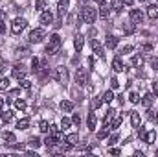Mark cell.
Here are the masks:
<instances>
[{"instance_id": "cell-1", "label": "cell", "mask_w": 158, "mask_h": 157, "mask_svg": "<svg viewBox=\"0 0 158 157\" xmlns=\"http://www.w3.org/2000/svg\"><path fill=\"white\" fill-rule=\"evenodd\" d=\"M59 48H61V37L57 35V34H53L52 37H50V43L46 44V54L48 56H53V54H57L59 52Z\"/></svg>"}, {"instance_id": "cell-2", "label": "cell", "mask_w": 158, "mask_h": 157, "mask_svg": "<svg viewBox=\"0 0 158 157\" xmlns=\"http://www.w3.org/2000/svg\"><path fill=\"white\" fill-rule=\"evenodd\" d=\"M81 19H83L86 24H94L96 19H98V13H96V9H92L90 6H83V9H81Z\"/></svg>"}, {"instance_id": "cell-3", "label": "cell", "mask_w": 158, "mask_h": 157, "mask_svg": "<svg viewBox=\"0 0 158 157\" xmlns=\"http://www.w3.org/2000/svg\"><path fill=\"white\" fill-rule=\"evenodd\" d=\"M52 78L55 79V81H59V83H66L68 81V70L64 69V67H57L55 70H53V74H52Z\"/></svg>"}, {"instance_id": "cell-4", "label": "cell", "mask_w": 158, "mask_h": 157, "mask_svg": "<svg viewBox=\"0 0 158 157\" xmlns=\"http://www.w3.org/2000/svg\"><path fill=\"white\" fill-rule=\"evenodd\" d=\"M28 26V20L26 19H20V17H17L13 22H11V32L15 34V35H19V34H22V30Z\"/></svg>"}, {"instance_id": "cell-5", "label": "cell", "mask_w": 158, "mask_h": 157, "mask_svg": "<svg viewBox=\"0 0 158 157\" xmlns=\"http://www.w3.org/2000/svg\"><path fill=\"white\" fill-rule=\"evenodd\" d=\"M26 67L22 65V63H17V65H13V69H11V74H13V78L17 79H24L26 78Z\"/></svg>"}, {"instance_id": "cell-6", "label": "cell", "mask_w": 158, "mask_h": 157, "mask_svg": "<svg viewBox=\"0 0 158 157\" xmlns=\"http://www.w3.org/2000/svg\"><path fill=\"white\" fill-rule=\"evenodd\" d=\"M44 37H46V32H44L42 28H35V30L30 34V43H35V44H37V43H40Z\"/></svg>"}, {"instance_id": "cell-7", "label": "cell", "mask_w": 158, "mask_h": 157, "mask_svg": "<svg viewBox=\"0 0 158 157\" xmlns=\"http://www.w3.org/2000/svg\"><path fill=\"white\" fill-rule=\"evenodd\" d=\"M129 17H131V22H134V24H142L143 22V13L140 9H131Z\"/></svg>"}, {"instance_id": "cell-8", "label": "cell", "mask_w": 158, "mask_h": 157, "mask_svg": "<svg viewBox=\"0 0 158 157\" xmlns=\"http://www.w3.org/2000/svg\"><path fill=\"white\" fill-rule=\"evenodd\" d=\"M40 24H44V26H50L52 22H53V15H52V11H42L39 17Z\"/></svg>"}, {"instance_id": "cell-9", "label": "cell", "mask_w": 158, "mask_h": 157, "mask_svg": "<svg viewBox=\"0 0 158 157\" xmlns=\"http://www.w3.org/2000/svg\"><path fill=\"white\" fill-rule=\"evenodd\" d=\"M92 50H94V54L98 56V57H105V52H103V46L99 44V41L98 39H92Z\"/></svg>"}, {"instance_id": "cell-10", "label": "cell", "mask_w": 158, "mask_h": 157, "mask_svg": "<svg viewBox=\"0 0 158 157\" xmlns=\"http://www.w3.org/2000/svg\"><path fill=\"white\" fill-rule=\"evenodd\" d=\"M68 7H70V0H59V4H57L59 17H64V13L68 11Z\"/></svg>"}, {"instance_id": "cell-11", "label": "cell", "mask_w": 158, "mask_h": 157, "mask_svg": "<svg viewBox=\"0 0 158 157\" xmlns=\"http://www.w3.org/2000/svg\"><path fill=\"white\" fill-rule=\"evenodd\" d=\"M76 81H77L79 87H85V85H86V74H85L83 69H77V72H76Z\"/></svg>"}, {"instance_id": "cell-12", "label": "cell", "mask_w": 158, "mask_h": 157, "mask_svg": "<svg viewBox=\"0 0 158 157\" xmlns=\"http://www.w3.org/2000/svg\"><path fill=\"white\" fill-rule=\"evenodd\" d=\"M123 69H125V67H123L121 57H119V56H116V57L112 59V70H114V72H123Z\"/></svg>"}, {"instance_id": "cell-13", "label": "cell", "mask_w": 158, "mask_h": 157, "mask_svg": "<svg viewBox=\"0 0 158 157\" xmlns=\"http://www.w3.org/2000/svg\"><path fill=\"white\" fill-rule=\"evenodd\" d=\"M59 107H61V111H64V113H72V111H74V102L63 100V102L59 104Z\"/></svg>"}, {"instance_id": "cell-14", "label": "cell", "mask_w": 158, "mask_h": 157, "mask_svg": "<svg viewBox=\"0 0 158 157\" xmlns=\"http://www.w3.org/2000/svg\"><path fill=\"white\" fill-rule=\"evenodd\" d=\"M131 124H132V128H140V124H142V117L136 111H131Z\"/></svg>"}, {"instance_id": "cell-15", "label": "cell", "mask_w": 158, "mask_h": 157, "mask_svg": "<svg viewBox=\"0 0 158 157\" xmlns=\"http://www.w3.org/2000/svg\"><path fill=\"white\" fill-rule=\"evenodd\" d=\"M2 137H4V141H6L7 144H11V146L17 142V137H15V133H11V131H4V135H2Z\"/></svg>"}, {"instance_id": "cell-16", "label": "cell", "mask_w": 158, "mask_h": 157, "mask_svg": "<svg viewBox=\"0 0 158 157\" xmlns=\"http://www.w3.org/2000/svg\"><path fill=\"white\" fill-rule=\"evenodd\" d=\"M107 48H110V50H114L116 46H118V37L116 35H107Z\"/></svg>"}, {"instance_id": "cell-17", "label": "cell", "mask_w": 158, "mask_h": 157, "mask_svg": "<svg viewBox=\"0 0 158 157\" xmlns=\"http://www.w3.org/2000/svg\"><path fill=\"white\" fill-rule=\"evenodd\" d=\"M70 146H76V144H79V135L77 133H70V135H66V139H64Z\"/></svg>"}, {"instance_id": "cell-18", "label": "cell", "mask_w": 158, "mask_h": 157, "mask_svg": "<svg viewBox=\"0 0 158 157\" xmlns=\"http://www.w3.org/2000/svg\"><path fill=\"white\" fill-rule=\"evenodd\" d=\"M109 13H110V11H109V6L103 2V4H101V7H99V19L107 20V19H109Z\"/></svg>"}, {"instance_id": "cell-19", "label": "cell", "mask_w": 158, "mask_h": 157, "mask_svg": "<svg viewBox=\"0 0 158 157\" xmlns=\"http://www.w3.org/2000/svg\"><path fill=\"white\" fill-rule=\"evenodd\" d=\"M15 54H17V57H28L30 56V48L28 46H19L15 50Z\"/></svg>"}, {"instance_id": "cell-20", "label": "cell", "mask_w": 158, "mask_h": 157, "mask_svg": "<svg viewBox=\"0 0 158 157\" xmlns=\"http://www.w3.org/2000/svg\"><path fill=\"white\" fill-rule=\"evenodd\" d=\"M57 142H59V141H57L53 135H48V137L44 139V144H46V148H48V150H50V148H53V146H57Z\"/></svg>"}, {"instance_id": "cell-21", "label": "cell", "mask_w": 158, "mask_h": 157, "mask_svg": "<svg viewBox=\"0 0 158 157\" xmlns=\"http://www.w3.org/2000/svg\"><path fill=\"white\" fill-rule=\"evenodd\" d=\"M153 100H155V94H153V92H147V94H145V96L142 98V104H143L145 107H151Z\"/></svg>"}, {"instance_id": "cell-22", "label": "cell", "mask_w": 158, "mask_h": 157, "mask_svg": "<svg viewBox=\"0 0 158 157\" xmlns=\"http://www.w3.org/2000/svg\"><path fill=\"white\" fill-rule=\"evenodd\" d=\"M83 44H85V37H83L81 34H79V35H76V39H74V46H76V50H77V52H81Z\"/></svg>"}, {"instance_id": "cell-23", "label": "cell", "mask_w": 158, "mask_h": 157, "mask_svg": "<svg viewBox=\"0 0 158 157\" xmlns=\"http://www.w3.org/2000/svg\"><path fill=\"white\" fill-rule=\"evenodd\" d=\"M96 122H98V120H96L94 111H90V113H88V129H90V131H94V129H96Z\"/></svg>"}, {"instance_id": "cell-24", "label": "cell", "mask_w": 158, "mask_h": 157, "mask_svg": "<svg viewBox=\"0 0 158 157\" xmlns=\"http://www.w3.org/2000/svg\"><path fill=\"white\" fill-rule=\"evenodd\" d=\"M147 15H149V19H158V6H149Z\"/></svg>"}, {"instance_id": "cell-25", "label": "cell", "mask_w": 158, "mask_h": 157, "mask_svg": "<svg viewBox=\"0 0 158 157\" xmlns=\"http://www.w3.org/2000/svg\"><path fill=\"white\" fill-rule=\"evenodd\" d=\"M131 63H132V67H136V69H140V67L143 65V57H142V56H134V57L131 59Z\"/></svg>"}, {"instance_id": "cell-26", "label": "cell", "mask_w": 158, "mask_h": 157, "mask_svg": "<svg viewBox=\"0 0 158 157\" xmlns=\"http://www.w3.org/2000/svg\"><path fill=\"white\" fill-rule=\"evenodd\" d=\"M17 128H19V129H28V128H30V118H20V120L17 122Z\"/></svg>"}, {"instance_id": "cell-27", "label": "cell", "mask_w": 158, "mask_h": 157, "mask_svg": "<svg viewBox=\"0 0 158 157\" xmlns=\"http://www.w3.org/2000/svg\"><path fill=\"white\" fill-rule=\"evenodd\" d=\"M116 13H119L121 9H123V0H112V6H110Z\"/></svg>"}, {"instance_id": "cell-28", "label": "cell", "mask_w": 158, "mask_h": 157, "mask_svg": "<svg viewBox=\"0 0 158 157\" xmlns=\"http://www.w3.org/2000/svg\"><path fill=\"white\" fill-rule=\"evenodd\" d=\"M28 142H30V146H31V148H35V150L40 148V144H42V142L39 141V137H30V141H28Z\"/></svg>"}, {"instance_id": "cell-29", "label": "cell", "mask_w": 158, "mask_h": 157, "mask_svg": "<svg viewBox=\"0 0 158 157\" xmlns=\"http://www.w3.org/2000/svg\"><path fill=\"white\" fill-rule=\"evenodd\" d=\"M101 98H103V102H107V104H110V102L114 100V92H112V91H107V92H105V94H103Z\"/></svg>"}, {"instance_id": "cell-30", "label": "cell", "mask_w": 158, "mask_h": 157, "mask_svg": "<svg viewBox=\"0 0 158 157\" xmlns=\"http://www.w3.org/2000/svg\"><path fill=\"white\" fill-rule=\"evenodd\" d=\"M4 19H6V13H4V11H0V35H4V34H6V24H4Z\"/></svg>"}, {"instance_id": "cell-31", "label": "cell", "mask_w": 158, "mask_h": 157, "mask_svg": "<svg viewBox=\"0 0 158 157\" xmlns=\"http://www.w3.org/2000/svg\"><path fill=\"white\" fill-rule=\"evenodd\" d=\"M155 139H156V133H155V131H149V133L145 135V142H147V144H153Z\"/></svg>"}, {"instance_id": "cell-32", "label": "cell", "mask_w": 158, "mask_h": 157, "mask_svg": "<svg viewBox=\"0 0 158 157\" xmlns=\"http://www.w3.org/2000/svg\"><path fill=\"white\" fill-rule=\"evenodd\" d=\"M119 124H121V117H118V118H114L110 124H109V129H118L119 128Z\"/></svg>"}, {"instance_id": "cell-33", "label": "cell", "mask_w": 158, "mask_h": 157, "mask_svg": "<svg viewBox=\"0 0 158 157\" xmlns=\"http://www.w3.org/2000/svg\"><path fill=\"white\" fill-rule=\"evenodd\" d=\"M123 32H125V34H132V32H134V22H127V24H123Z\"/></svg>"}, {"instance_id": "cell-34", "label": "cell", "mask_w": 158, "mask_h": 157, "mask_svg": "<svg viewBox=\"0 0 158 157\" xmlns=\"http://www.w3.org/2000/svg\"><path fill=\"white\" fill-rule=\"evenodd\" d=\"M2 120L4 122H11L13 120V111H4L2 113Z\"/></svg>"}, {"instance_id": "cell-35", "label": "cell", "mask_w": 158, "mask_h": 157, "mask_svg": "<svg viewBox=\"0 0 158 157\" xmlns=\"http://www.w3.org/2000/svg\"><path fill=\"white\" fill-rule=\"evenodd\" d=\"M70 126H72V120H70V118H63V120H61V128H63V129H68V128H70Z\"/></svg>"}, {"instance_id": "cell-36", "label": "cell", "mask_w": 158, "mask_h": 157, "mask_svg": "<svg viewBox=\"0 0 158 157\" xmlns=\"http://www.w3.org/2000/svg\"><path fill=\"white\" fill-rule=\"evenodd\" d=\"M6 89H9V79L2 78L0 79V91H6Z\"/></svg>"}, {"instance_id": "cell-37", "label": "cell", "mask_w": 158, "mask_h": 157, "mask_svg": "<svg viewBox=\"0 0 158 157\" xmlns=\"http://www.w3.org/2000/svg\"><path fill=\"white\" fill-rule=\"evenodd\" d=\"M39 129L42 131V133H46V131L50 129V126H48V122H46V120H40V122H39Z\"/></svg>"}, {"instance_id": "cell-38", "label": "cell", "mask_w": 158, "mask_h": 157, "mask_svg": "<svg viewBox=\"0 0 158 157\" xmlns=\"http://www.w3.org/2000/svg\"><path fill=\"white\" fill-rule=\"evenodd\" d=\"M39 59H37V57H33V59H31V70H33V72H39Z\"/></svg>"}, {"instance_id": "cell-39", "label": "cell", "mask_w": 158, "mask_h": 157, "mask_svg": "<svg viewBox=\"0 0 158 157\" xmlns=\"http://www.w3.org/2000/svg\"><path fill=\"white\" fill-rule=\"evenodd\" d=\"M140 48H142V52H153V44L151 43H143Z\"/></svg>"}, {"instance_id": "cell-40", "label": "cell", "mask_w": 158, "mask_h": 157, "mask_svg": "<svg viewBox=\"0 0 158 157\" xmlns=\"http://www.w3.org/2000/svg\"><path fill=\"white\" fill-rule=\"evenodd\" d=\"M107 137H109V128H107V129H101V131L98 133V139H99V141H103V139H107Z\"/></svg>"}, {"instance_id": "cell-41", "label": "cell", "mask_w": 158, "mask_h": 157, "mask_svg": "<svg viewBox=\"0 0 158 157\" xmlns=\"http://www.w3.org/2000/svg\"><path fill=\"white\" fill-rule=\"evenodd\" d=\"M129 100H131L132 104H138V102H140V96H138L136 92H131V94H129Z\"/></svg>"}, {"instance_id": "cell-42", "label": "cell", "mask_w": 158, "mask_h": 157, "mask_svg": "<svg viewBox=\"0 0 158 157\" xmlns=\"http://www.w3.org/2000/svg\"><path fill=\"white\" fill-rule=\"evenodd\" d=\"M101 104H103V98H94V102H92V109H98Z\"/></svg>"}, {"instance_id": "cell-43", "label": "cell", "mask_w": 158, "mask_h": 157, "mask_svg": "<svg viewBox=\"0 0 158 157\" xmlns=\"http://www.w3.org/2000/svg\"><path fill=\"white\" fill-rule=\"evenodd\" d=\"M15 105H17V109H20V111H24V109H26V102H24V100H17V102H15Z\"/></svg>"}, {"instance_id": "cell-44", "label": "cell", "mask_w": 158, "mask_h": 157, "mask_svg": "<svg viewBox=\"0 0 158 157\" xmlns=\"http://www.w3.org/2000/svg\"><path fill=\"white\" fill-rule=\"evenodd\" d=\"M145 135H147V131H145L143 128H140V129H138V137H140V141L145 142Z\"/></svg>"}, {"instance_id": "cell-45", "label": "cell", "mask_w": 158, "mask_h": 157, "mask_svg": "<svg viewBox=\"0 0 158 157\" xmlns=\"http://www.w3.org/2000/svg\"><path fill=\"white\" fill-rule=\"evenodd\" d=\"M44 6H46V0H35V7L37 9H44Z\"/></svg>"}, {"instance_id": "cell-46", "label": "cell", "mask_w": 158, "mask_h": 157, "mask_svg": "<svg viewBox=\"0 0 158 157\" xmlns=\"http://www.w3.org/2000/svg\"><path fill=\"white\" fill-rule=\"evenodd\" d=\"M118 87H119L118 78H110V89H118Z\"/></svg>"}, {"instance_id": "cell-47", "label": "cell", "mask_w": 158, "mask_h": 157, "mask_svg": "<svg viewBox=\"0 0 158 157\" xmlns=\"http://www.w3.org/2000/svg\"><path fill=\"white\" fill-rule=\"evenodd\" d=\"M118 133H116V135H112V137H110V139H109V146H112V144H116V142H118Z\"/></svg>"}, {"instance_id": "cell-48", "label": "cell", "mask_w": 158, "mask_h": 157, "mask_svg": "<svg viewBox=\"0 0 158 157\" xmlns=\"http://www.w3.org/2000/svg\"><path fill=\"white\" fill-rule=\"evenodd\" d=\"M151 69L153 70H158V57H153L151 59Z\"/></svg>"}, {"instance_id": "cell-49", "label": "cell", "mask_w": 158, "mask_h": 157, "mask_svg": "<svg viewBox=\"0 0 158 157\" xmlns=\"http://www.w3.org/2000/svg\"><path fill=\"white\" fill-rule=\"evenodd\" d=\"M72 124H76V126H79V124H81V117H79L77 113L72 117Z\"/></svg>"}, {"instance_id": "cell-50", "label": "cell", "mask_w": 158, "mask_h": 157, "mask_svg": "<svg viewBox=\"0 0 158 157\" xmlns=\"http://www.w3.org/2000/svg\"><path fill=\"white\" fill-rule=\"evenodd\" d=\"M147 118H149V120H156V113H155L153 109H149V111H147Z\"/></svg>"}, {"instance_id": "cell-51", "label": "cell", "mask_w": 158, "mask_h": 157, "mask_svg": "<svg viewBox=\"0 0 158 157\" xmlns=\"http://www.w3.org/2000/svg\"><path fill=\"white\" fill-rule=\"evenodd\" d=\"M153 94L155 98H158V81H153Z\"/></svg>"}, {"instance_id": "cell-52", "label": "cell", "mask_w": 158, "mask_h": 157, "mask_svg": "<svg viewBox=\"0 0 158 157\" xmlns=\"http://www.w3.org/2000/svg\"><path fill=\"white\" fill-rule=\"evenodd\" d=\"M132 50H134V46H132V44H127V46L123 48V54H129V52H132Z\"/></svg>"}, {"instance_id": "cell-53", "label": "cell", "mask_w": 158, "mask_h": 157, "mask_svg": "<svg viewBox=\"0 0 158 157\" xmlns=\"http://www.w3.org/2000/svg\"><path fill=\"white\" fill-rule=\"evenodd\" d=\"M20 83H22V87H24V89H30V87H31V81H28V79H22Z\"/></svg>"}, {"instance_id": "cell-54", "label": "cell", "mask_w": 158, "mask_h": 157, "mask_svg": "<svg viewBox=\"0 0 158 157\" xmlns=\"http://www.w3.org/2000/svg\"><path fill=\"white\" fill-rule=\"evenodd\" d=\"M109 152H110V154H112V155H119V150H118V148H110V150H109Z\"/></svg>"}, {"instance_id": "cell-55", "label": "cell", "mask_w": 158, "mask_h": 157, "mask_svg": "<svg viewBox=\"0 0 158 157\" xmlns=\"http://www.w3.org/2000/svg\"><path fill=\"white\" fill-rule=\"evenodd\" d=\"M19 92H20V89H13V91H11V92H9V94H11V96H17V94H19Z\"/></svg>"}, {"instance_id": "cell-56", "label": "cell", "mask_w": 158, "mask_h": 157, "mask_svg": "<svg viewBox=\"0 0 158 157\" xmlns=\"http://www.w3.org/2000/svg\"><path fill=\"white\" fill-rule=\"evenodd\" d=\"M123 4H125V6H132V4H134V0H123Z\"/></svg>"}, {"instance_id": "cell-57", "label": "cell", "mask_w": 158, "mask_h": 157, "mask_svg": "<svg viewBox=\"0 0 158 157\" xmlns=\"http://www.w3.org/2000/svg\"><path fill=\"white\" fill-rule=\"evenodd\" d=\"M4 69H6V65H4V63H0V74L4 72Z\"/></svg>"}, {"instance_id": "cell-58", "label": "cell", "mask_w": 158, "mask_h": 157, "mask_svg": "<svg viewBox=\"0 0 158 157\" xmlns=\"http://www.w3.org/2000/svg\"><path fill=\"white\" fill-rule=\"evenodd\" d=\"M2 107H4V100L0 98V109H2Z\"/></svg>"}, {"instance_id": "cell-59", "label": "cell", "mask_w": 158, "mask_h": 157, "mask_svg": "<svg viewBox=\"0 0 158 157\" xmlns=\"http://www.w3.org/2000/svg\"><path fill=\"white\" fill-rule=\"evenodd\" d=\"M96 2H99V4H103V0H96Z\"/></svg>"}]
</instances>
